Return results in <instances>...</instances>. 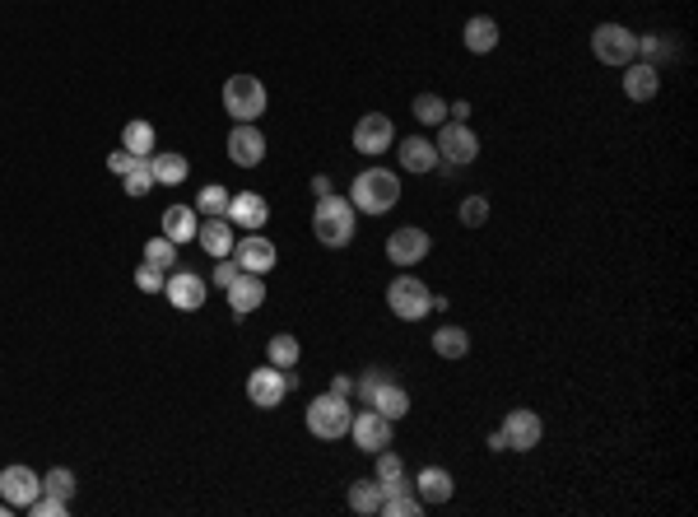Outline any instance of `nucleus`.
I'll list each match as a JSON object with an SVG mask.
<instances>
[{
    "instance_id": "nucleus-1",
    "label": "nucleus",
    "mask_w": 698,
    "mask_h": 517,
    "mask_svg": "<svg viewBox=\"0 0 698 517\" xmlns=\"http://www.w3.org/2000/svg\"><path fill=\"white\" fill-rule=\"evenodd\" d=\"M359 219V210H354V201L349 196H317V210H312V233H317V243L322 247H349L354 243V224Z\"/></svg>"
},
{
    "instance_id": "nucleus-2",
    "label": "nucleus",
    "mask_w": 698,
    "mask_h": 517,
    "mask_svg": "<svg viewBox=\"0 0 698 517\" xmlns=\"http://www.w3.org/2000/svg\"><path fill=\"white\" fill-rule=\"evenodd\" d=\"M349 201H354V210H363V215H387V210H396V201H401V177L391 173V168H363V173L354 177V187H349Z\"/></svg>"
},
{
    "instance_id": "nucleus-3",
    "label": "nucleus",
    "mask_w": 698,
    "mask_h": 517,
    "mask_svg": "<svg viewBox=\"0 0 698 517\" xmlns=\"http://www.w3.org/2000/svg\"><path fill=\"white\" fill-rule=\"evenodd\" d=\"M387 308L401 317V322H424V317L433 313V289L424 285L415 271H401L387 285Z\"/></svg>"
},
{
    "instance_id": "nucleus-4",
    "label": "nucleus",
    "mask_w": 698,
    "mask_h": 517,
    "mask_svg": "<svg viewBox=\"0 0 698 517\" xmlns=\"http://www.w3.org/2000/svg\"><path fill=\"white\" fill-rule=\"evenodd\" d=\"M591 56L601 61V66H629L638 61V33L624 24H596L591 28Z\"/></svg>"
},
{
    "instance_id": "nucleus-5",
    "label": "nucleus",
    "mask_w": 698,
    "mask_h": 517,
    "mask_svg": "<svg viewBox=\"0 0 698 517\" xmlns=\"http://www.w3.org/2000/svg\"><path fill=\"white\" fill-rule=\"evenodd\" d=\"M349 420H354V410H349V396L326 392V396H317V401L308 406V434H312V438H326V443L345 438V434H349Z\"/></svg>"
},
{
    "instance_id": "nucleus-6",
    "label": "nucleus",
    "mask_w": 698,
    "mask_h": 517,
    "mask_svg": "<svg viewBox=\"0 0 698 517\" xmlns=\"http://www.w3.org/2000/svg\"><path fill=\"white\" fill-rule=\"evenodd\" d=\"M266 103H270V94L256 75H233V80L224 84V112H229L233 122H261Z\"/></svg>"
},
{
    "instance_id": "nucleus-7",
    "label": "nucleus",
    "mask_w": 698,
    "mask_h": 517,
    "mask_svg": "<svg viewBox=\"0 0 698 517\" xmlns=\"http://www.w3.org/2000/svg\"><path fill=\"white\" fill-rule=\"evenodd\" d=\"M294 382H298L294 368H275V364L252 368V373H247V401H252L256 410H275L284 396H289Z\"/></svg>"
},
{
    "instance_id": "nucleus-8",
    "label": "nucleus",
    "mask_w": 698,
    "mask_h": 517,
    "mask_svg": "<svg viewBox=\"0 0 698 517\" xmlns=\"http://www.w3.org/2000/svg\"><path fill=\"white\" fill-rule=\"evenodd\" d=\"M433 145H438V164H447V168H470L480 159V136L466 122H443V131H438Z\"/></svg>"
},
{
    "instance_id": "nucleus-9",
    "label": "nucleus",
    "mask_w": 698,
    "mask_h": 517,
    "mask_svg": "<svg viewBox=\"0 0 698 517\" xmlns=\"http://www.w3.org/2000/svg\"><path fill=\"white\" fill-rule=\"evenodd\" d=\"M349 438H354V448L377 457L382 448H391V420L387 415H377L373 406L354 410V420H349Z\"/></svg>"
},
{
    "instance_id": "nucleus-10",
    "label": "nucleus",
    "mask_w": 698,
    "mask_h": 517,
    "mask_svg": "<svg viewBox=\"0 0 698 517\" xmlns=\"http://www.w3.org/2000/svg\"><path fill=\"white\" fill-rule=\"evenodd\" d=\"M396 145V126H391L387 112H363L359 122H354V150L377 159V154H387Z\"/></svg>"
},
{
    "instance_id": "nucleus-11",
    "label": "nucleus",
    "mask_w": 698,
    "mask_h": 517,
    "mask_svg": "<svg viewBox=\"0 0 698 517\" xmlns=\"http://www.w3.org/2000/svg\"><path fill=\"white\" fill-rule=\"evenodd\" d=\"M498 429H503V438H508V452H531V448H540V438H545V420L526 406L508 410Z\"/></svg>"
},
{
    "instance_id": "nucleus-12",
    "label": "nucleus",
    "mask_w": 698,
    "mask_h": 517,
    "mask_svg": "<svg viewBox=\"0 0 698 517\" xmlns=\"http://www.w3.org/2000/svg\"><path fill=\"white\" fill-rule=\"evenodd\" d=\"M429 247H433L429 233L415 229V224H405V229H396L387 238V261L391 266H401V271H415L419 261L429 257Z\"/></svg>"
},
{
    "instance_id": "nucleus-13",
    "label": "nucleus",
    "mask_w": 698,
    "mask_h": 517,
    "mask_svg": "<svg viewBox=\"0 0 698 517\" xmlns=\"http://www.w3.org/2000/svg\"><path fill=\"white\" fill-rule=\"evenodd\" d=\"M42 494V480H38V471H33V466H5V471H0V499H5V504L10 508H28L33 504V499H38Z\"/></svg>"
},
{
    "instance_id": "nucleus-14",
    "label": "nucleus",
    "mask_w": 698,
    "mask_h": 517,
    "mask_svg": "<svg viewBox=\"0 0 698 517\" xmlns=\"http://www.w3.org/2000/svg\"><path fill=\"white\" fill-rule=\"evenodd\" d=\"M233 261L252 275H270L275 271V261H280V252H275V243H270L266 233H247V238L233 243Z\"/></svg>"
},
{
    "instance_id": "nucleus-15",
    "label": "nucleus",
    "mask_w": 698,
    "mask_h": 517,
    "mask_svg": "<svg viewBox=\"0 0 698 517\" xmlns=\"http://www.w3.org/2000/svg\"><path fill=\"white\" fill-rule=\"evenodd\" d=\"M163 294H168V303H173L177 313H201L205 308V280L196 271H168Z\"/></svg>"
},
{
    "instance_id": "nucleus-16",
    "label": "nucleus",
    "mask_w": 698,
    "mask_h": 517,
    "mask_svg": "<svg viewBox=\"0 0 698 517\" xmlns=\"http://www.w3.org/2000/svg\"><path fill=\"white\" fill-rule=\"evenodd\" d=\"M229 159L238 168H256L266 159V136H261V126L256 122H233L229 131Z\"/></svg>"
},
{
    "instance_id": "nucleus-17",
    "label": "nucleus",
    "mask_w": 698,
    "mask_h": 517,
    "mask_svg": "<svg viewBox=\"0 0 698 517\" xmlns=\"http://www.w3.org/2000/svg\"><path fill=\"white\" fill-rule=\"evenodd\" d=\"M266 219H270L266 196H256V191H233L229 196V224H238V229H247V233H261Z\"/></svg>"
},
{
    "instance_id": "nucleus-18",
    "label": "nucleus",
    "mask_w": 698,
    "mask_h": 517,
    "mask_svg": "<svg viewBox=\"0 0 698 517\" xmlns=\"http://www.w3.org/2000/svg\"><path fill=\"white\" fill-rule=\"evenodd\" d=\"M229 308H233V317H247V313H256L261 303H266V275H252V271H242L238 280H233L229 289Z\"/></svg>"
},
{
    "instance_id": "nucleus-19",
    "label": "nucleus",
    "mask_w": 698,
    "mask_h": 517,
    "mask_svg": "<svg viewBox=\"0 0 698 517\" xmlns=\"http://www.w3.org/2000/svg\"><path fill=\"white\" fill-rule=\"evenodd\" d=\"M196 243H201V252L205 257H233V224H229V215H210V219H201V229H196Z\"/></svg>"
},
{
    "instance_id": "nucleus-20",
    "label": "nucleus",
    "mask_w": 698,
    "mask_h": 517,
    "mask_svg": "<svg viewBox=\"0 0 698 517\" xmlns=\"http://www.w3.org/2000/svg\"><path fill=\"white\" fill-rule=\"evenodd\" d=\"M624 94H629L633 103H652V98L661 94V70L647 66V61H629V66H624Z\"/></svg>"
},
{
    "instance_id": "nucleus-21",
    "label": "nucleus",
    "mask_w": 698,
    "mask_h": 517,
    "mask_svg": "<svg viewBox=\"0 0 698 517\" xmlns=\"http://www.w3.org/2000/svg\"><path fill=\"white\" fill-rule=\"evenodd\" d=\"M396 159H401L405 173H433V168H438V145L424 136H405L401 145H396Z\"/></svg>"
},
{
    "instance_id": "nucleus-22",
    "label": "nucleus",
    "mask_w": 698,
    "mask_h": 517,
    "mask_svg": "<svg viewBox=\"0 0 698 517\" xmlns=\"http://www.w3.org/2000/svg\"><path fill=\"white\" fill-rule=\"evenodd\" d=\"M415 494L424 499V508L447 504V499L457 494V480H452V471H443V466H424V471L415 476Z\"/></svg>"
},
{
    "instance_id": "nucleus-23",
    "label": "nucleus",
    "mask_w": 698,
    "mask_h": 517,
    "mask_svg": "<svg viewBox=\"0 0 698 517\" xmlns=\"http://www.w3.org/2000/svg\"><path fill=\"white\" fill-rule=\"evenodd\" d=\"M196 229H201V215H196V205H168L163 210V238L168 243H196Z\"/></svg>"
},
{
    "instance_id": "nucleus-24",
    "label": "nucleus",
    "mask_w": 698,
    "mask_h": 517,
    "mask_svg": "<svg viewBox=\"0 0 698 517\" xmlns=\"http://www.w3.org/2000/svg\"><path fill=\"white\" fill-rule=\"evenodd\" d=\"M368 406L396 424V420H405V415H410V392H405L396 378H387V382H382V387L373 392V401H368Z\"/></svg>"
},
{
    "instance_id": "nucleus-25",
    "label": "nucleus",
    "mask_w": 698,
    "mask_h": 517,
    "mask_svg": "<svg viewBox=\"0 0 698 517\" xmlns=\"http://www.w3.org/2000/svg\"><path fill=\"white\" fill-rule=\"evenodd\" d=\"M466 52H475V56H489L498 47V24L489 19V14H475V19H466Z\"/></svg>"
},
{
    "instance_id": "nucleus-26",
    "label": "nucleus",
    "mask_w": 698,
    "mask_h": 517,
    "mask_svg": "<svg viewBox=\"0 0 698 517\" xmlns=\"http://www.w3.org/2000/svg\"><path fill=\"white\" fill-rule=\"evenodd\" d=\"M377 513H387V517H419V513H424V499L415 494V485H401V490L382 494V508H377Z\"/></svg>"
},
{
    "instance_id": "nucleus-27",
    "label": "nucleus",
    "mask_w": 698,
    "mask_h": 517,
    "mask_svg": "<svg viewBox=\"0 0 698 517\" xmlns=\"http://www.w3.org/2000/svg\"><path fill=\"white\" fill-rule=\"evenodd\" d=\"M149 168H154L159 187H182L187 182V159L182 154H149Z\"/></svg>"
},
{
    "instance_id": "nucleus-28",
    "label": "nucleus",
    "mask_w": 698,
    "mask_h": 517,
    "mask_svg": "<svg viewBox=\"0 0 698 517\" xmlns=\"http://www.w3.org/2000/svg\"><path fill=\"white\" fill-rule=\"evenodd\" d=\"M433 354H443V359H466L470 354V331L466 327H438L433 331Z\"/></svg>"
},
{
    "instance_id": "nucleus-29",
    "label": "nucleus",
    "mask_w": 698,
    "mask_h": 517,
    "mask_svg": "<svg viewBox=\"0 0 698 517\" xmlns=\"http://www.w3.org/2000/svg\"><path fill=\"white\" fill-rule=\"evenodd\" d=\"M154 126L149 122H126L121 126V150H131L135 159H149V150H154Z\"/></svg>"
},
{
    "instance_id": "nucleus-30",
    "label": "nucleus",
    "mask_w": 698,
    "mask_h": 517,
    "mask_svg": "<svg viewBox=\"0 0 698 517\" xmlns=\"http://www.w3.org/2000/svg\"><path fill=\"white\" fill-rule=\"evenodd\" d=\"M349 508L363 513V517H373L377 508H382V485H377V476L373 480H354V485H349Z\"/></svg>"
},
{
    "instance_id": "nucleus-31",
    "label": "nucleus",
    "mask_w": 698,
    "mask_h": 517,
    "mask_svg": "<svg viewBox=\"0 0 698 517\" xmlns=\"http://www.w3.org/2000/svg\"><path fill=\"white\" fill-rule=\"evenodd\" d=\"M671 56H675V42L666 38V33H643V38H638V61H647V66L661 70Z\"/></svg>"
},
{
    "instance_id": "nucleus-32",
    "label": "nucleus",
    "mask_w": 698,
    "mask_h": 517,
    "mask_svg": "<svg viewBox=\"0 0 698 517\" xmlns=\"http://www.w3.org/2000/svg\"><path fill=\"white\" fill-rule=\"evenodd\" d=\"M298 336H289V331H284V336H270V345H266V359L275 368H298Z\"/></svg>"
},
{
    "instance_id": "nucleus-33",
    "label": "nucleus",
    "mask_w": 698,
    "mask_h": 517,
    "mask_svg": "<svg viewBox=\"0 0 698 517\" xmlns=\"http://www.w3.org/2000/svg\"><path fill=\"white\" fill-rule=\"evenodd\" d=\"M229 196H233V191H224L219 182L201 187V196H196V215H201V219H210V215H229Z\"/></svg>"
},
{
    "instance_id": "nucleus-34",
    "label": "nucleus",
    "mask_w": 698,
    "mask_h": 517,
    "mask_svg": "<svg viewBox=\"0 0 698 517\" xmlns=\"http://www.w3.org/2000/svg\"><path fill=\"white\" fill-rule=\"evenodd\" d=\"M145 261H149V266H159L163 275L177 271V243H168L163 233H159V238H149V243H145Z\"/></svg>"
},
{
    "instance_id": "nucleus-35",
    "label": "nucleus",
    "mask_w": 698,
    "mask_h": 517,
    "mask_svg": "<svg viewBox=\"0 0 698 517\" xmlns=\"http://www.w3.org/2000/svg\"><path fill=\"white\" fill-rule=\"evenodd\" d=\"M42 494H56V499H75V471L70 466H52L47 476H42Z\"/></svg>"
},
{
    "instance_id": "nucleus-36",
    "label": "nucleus",
    "mask_w": 698,
    "mask_h": 517,
    "mask_svg": "<svg viewBox=\"0 0 698 517\" xmlns=\"http://www.w3.org/2000/svg\"><path fill=\"white\" fill-rule=\"evenodd\" d=\"M419 117L424 126H443L447 122V98H438V94H419L415 98V108H410Z\"/></svg>"
},
{
    "instance_id": "nucleus-37",
    "label": "nucleus",
    "mask_w": 698,
    "mask_h": 517,
    "mask_svg": "<svg viewBox=\"0 0 698 517\" xmlns=\"http://www.w3.org/2000/svg\"><path fill=\"white\" fill-rule=\"evenodd\" d=\"M121 182H126V196H149V191L159 187V182H154V168H149V159H140V164L121 177Z\"/></svg>"
},
{
    "instance_id": "nucleus-38",
    "label": "nucleus",
    "mask_w": 698,
    "mask_h": 517,
    "mask_svg": "<svg viewBox=\"0 0 698 517\" xmlns=\"http://www.w3.org/2000/svg\"><path fill=\"white\" fill-rule=\"evenodd\" d=\"M405 480V466H401V457L391 448H382L377 452V485H401Z\"/></svg>"
},
{
    "instance_id": "nucleus-39",
    "label": "nucleus",
    "mask_w": 698,
    "mask_h": 517,
    "mask_svg": "<svg viewBox=\"0 0 698 517\" xmlns=\"http://www.w3.org/2000/svg\"><path fill=\"white\" fill-rule=\"evenodd\" d=\"M457 215L466 229H484V224H489V201H484V196H466Z\"/></svg>"
},
{
    "instance_id": "nucleus-40",
    "label": "nucleus",
    "mask_w": 698,
    "mask_h": 517,
    "mask_svg": "<svg viewBox=\"0 0 698 517\" xmlns=\"http://www.w3.org/2000/svg\"><path fill=\"white\" fill-rule=\"evenodd\" d=\"M387 378H391L387 368H368V373H363V378L354 382V396H359L363 406H368V401H373V392H377V387H382V382H387Z\"/></svg>"
},
{
    "instance_id": "nucleus-41",
    "label": "nucleus",
    "mask_w": 698,
    "mask_h": 517,
    "mask_svg": "<svg viewBox=\"0 0 698 517\" xmlns=\"http://www.w3.org/2000/svg\"><path fill=\"white\" fill-rule=\"evenodd\" d=\"M28 513H33V517H66L70 504H66V499H56V494H38V499L28 504Z\"/></svg>"
},
{
    "instance_id": "nucleus-42",
    "label": "nucleus",
    "mask_w": 698,
    "mask_h": 517,
    "mask_svg": "<svg viewBox=\"0 0 698 517\" xmlns=\"http://www.w3.org/2000/svg\"><path fill=\"white\" fill-rule=\"evenodd\" d=\"M163 280H168V275L159 271V266H140V271H135V289H145V294H163Z\"/></svg>"
},
{
    "instance_id": "nucleus-43",
    "label": "nucleus",
    "mask_w": 698,
    "mask_h": 517,
    "mask_svg": "<svg viewBox=\"0 0 698 517\" xmlns=\"http://www.w3.org/2000/svg\"><path fill=\"white\" fill-rule=\"evenodd\" d=\"M238 275H242L238 261H233V257H219V266H215V285H219V289H229Z\"/></svg>"
},
{
    "instance_id": "nucleus-44",
    "label": "nucleus",
    "mask_w": 698,
    "mask_h": 517,
    "mask_svg": "<svg viewBox=\"0 0 698 517\" xmlns=\"http://www.w3.org/2000/svg\"><path fill=\"white\" fill-rule=\"evenodd\" d=\"M135 164H140V159H135L131 150H112V154H108V173H117V177H126Z\"/></svg>"
},
{
    "instance_id": "nucleus-45",
    "label": "nucleus",
    "mask_w": 698,
    "mask_h": 517,
    "mask_svg": "<svg viewBox=\"0 0 698 517\" xmlns=\"http://www.w3.org/2000/svg\"><path fill=\"white\" fill-rule=\"evenodd\" d=\"M331 392H336V396H354V378L336 373V378H331Z\"/></svg>"
},
{
    "instance_id": "nucleus-46",
    "label": "nucleus",
    "mask_w": 698,
    "mask_h": 517,
    "mask_svg": "<svg viewBox=\"0 0 698 517\" xmlns=\"http://www.w3.org/2000/svg\"><path fill=\"white\" fill-rule=\"evenodd\" d=\"M447 117H452V122H466V117H470V103H466V98H457V103L447 108Z\"/></svg>"
},
{
    "instance_id": "nucleus-47",
    "label": "nucleus",
    "mask_w": 698,
    "mask_h": 517,
    "mask_svg": "<svg viewBox=\"0 0 698 517\" xmlns=\"http://www.w3.org/2000/svg\"><path fill=\"white\" fill-rule=\"evenodd\" d=\"M312 196H331V177H326V173L312 177Z\"/></svg>"
},
{
    "instance_id": "nucleus-48",
    "label": "nucleus",
    "mask_w": 698,
    "mask_h": 517,
    "mask_svg": "<svg viewBox=\"0 0 698 517\" xmlns=\"http://www.w3.org/2000/svg\"><path fill=\"white\" fill-rule=\"evenodd\" d=\"M489 452H508V438H503V429H494V434H489Z\"/></svg>"
},
{
    "instance_id": "nucleus-49",
    "label": "nucleus",
    "mask_w": 698,
    "mask_h": 517,
    "mask_svg": "<svg viewBox=\"0 0 698 517\" xmlns=\"http://www.w3.org/2000/svg\"><path fill=\"white\" fill-rule=\"evenodd\" d=\"M5 513H10V504H5V499H0V517H5Z\"/></svg>"
}]
</instances>
